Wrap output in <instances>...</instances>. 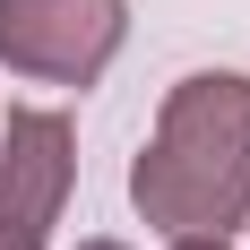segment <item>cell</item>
Returning <instances> with one entry per match:
<instances>
[{
    "mask_svg": "<svg viewBox=\"0 0 250 250\" xmlns=\"http://www.w3.org/2000/svg\"><path fill=\"white\" fill-rule=\"evenodd\" d=\"M164 250H233L225 233H181V242H164Z\"/></svg>",
    "mask_w": 250,
    "mask_h": 250,
    "instance_id": "cell-4",
    "label": "cell"
},
{
    "mask_svg": "<svg viewBox=\"0 0 250 250\" xmlns=\"http://www.w3.org/2000/svg\"><path fill=\"white\" fill-rule=\"evenodd\" d=\"M78 181V129L69 112L18 104L0 129V250H52V225Z\"/></svg>",
    "mask_w": 250,
    "mask_h": 250,
    "instance_id": "cell-3",
    "label": "cell"
},
{
    "mask_svg": "<svg viewBox=\"0 0 250 250\" xmlns=\"http://www.w3.org/2000/svg\"><path fill=\"white\" fill-rule=\"evenodd\" d=\"M78 250H129V242H112V233H95V242H78Z\"/></svg>",
    "mask_w": 250,
    "mask_h": 250,
    "instance_id": "cell-5",
    "label": "cell"
},
{
    "mask_svg": "<svg viewBox=\"0 0 250 250\" xmlns=\"http://www.w3.org/2000/svg\"><path fill=\"white\" fill-rule=\"evenodd\" d=\"M129 207L164 242L181 233H242L250 225V78L190 69L155 104V138L129 164Z\"/></svg>",
    "mask_w": 250,
    "mask_h": 250,
    "instance_id": "cell-1",
    "label": "cell"
},
{
    "mask_svg": "<svg viewBox=\"0 0 250 250\" xmlns=\"http://www.w3.org/2000/svg\"><path fill=\"white\" fill-rule=\"evenodd\" d=\"M129 43V0H0V69L35 86H95Z\"/></svg>",
    "mask_w": 250,
    "mask_h": 250,
    "instance_id": "cell-2",
    "label": "cell"
}]
</instances>
